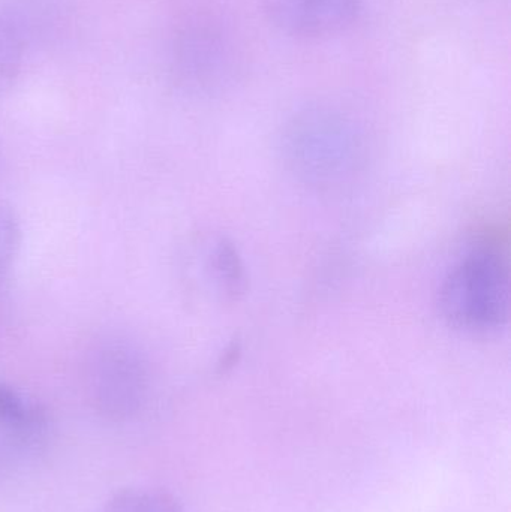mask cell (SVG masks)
Returning a JSON list of instances; mask_svg holds the SVG:
<instances>
[{"label": "cell", "instance_id": "obj_1", "mask_svg": "<svg viewBox=\"0 0 511 512\" xmlns=\"http://www.w3.org/2000/svg\"><path fill=\"white\" fill-rule=\"evenodd\" d=\"M438 309L450 327L465 333L503 328L510 315V273L504 256L488 246L462 256L441 283Z\"/></svg>", "mask_w": 511, "mask_h": 512}, {"label": "cell", "instance_id": "obj_2", "mask_svg": "<svg viewBox=\"0 0 511 512\" xmlns=\"http://www.w3.org/2000/svg\"><path fill=\"white\" fill-rule=\"evenodd\" d=\"M282 149L297 177L326 188L347 182L362 161V143L353 123L329 108L296 114L285 128Z\"/></svg>", "mask_w": 511, "mask_h": 512}, {"label": "cell", "instance_id": "obj_3", "mask_svg": "<svg viewBox=\"0 0 511 512\" xmlns=\"http://www.w3.org/2000/svg\"><path fill=\"white\" fill-rule=\"evenodd\" d=\"M84 387L101 417L111 421L135 417L150 391V366L143 349L119 334L96 340L84 361Z\"/></svg>", "mask_w": 511, "mask_h": 512}, {"label": "cell", "instance_id": "obj_4", "mask_svg": "<svg viewBox=\"0 0 511 512\" xmlns=\"http://www.w3.org/2000/svg\"><path fill=\"white\" fill-rule=\"evenodd\" d=\"M362 0H272V15L285 32L302 38H323L347 29Z\"/></svg>", "mask_w": 511, "mask_h": 512}, {"label": "cell", "instance_id": "obj_5", "mask_svg": "<svg viewBox=\"0 0 511 512\" xmlns=\"http://www.w3.org/2000/svg\"><path fill=\"white\" fill-rule=\"evenodd\" d=\"M50 430L47 411L23 391L0 382V436L9 447L35 450Z\"/></svg>", "mask_w": 511, "mask_h": 512}, {"label": "cell", "instance_id": "obj_6", "mask_svg": "<svg viewBox=\"0 0 511 512\" xmlns=\"http://www.w3.org/2000/svg\"><path fill=\"white\" fill-rule=\"evenodd\" d=\"M204 271L219 294L227 300H239L248 288V276L242 256L228 240L218 239L207 249Z\"/></svg>", "mask_w": 511, "mask_h": 512}, {"label": "cell", "instance_id": "obj_7", "mask_svg": "<svg viewBox=\"0 0 511 512\" xmlns=\"http://www.w3.org/2000/svg\"><path fill=\"white\" fill-rule=\"evenodd\" d=\"M104 512H182L170 493L155 489H126L108 501Z\"/></svg>", "mask_w": 511, "mask_h": 512}, {"label": "cell", "instance_id": "obj_8", "mask_svg": "<svg viewBox=\"0 0 511 512\" xmlns=\"http://www.w3.org/2000/svg\"><path fill=\"white\" fill-rule=\"evenodd\" d=\"M21 222L9 204L0 201V288L11 286V274L20 254Z\"/></svg>", "mask_w": 511, "mask_h": 512}, {"label": "cell", "instance_id": "obj_9", "mask_svg": "<svg viewBox=\"0 0 511 512\" xmlns=\"http://www.w3.org/2000/svg\"><path fill=\"white\" fill-rule=\"evenodd\" d=\"M24 44L17 27L0 17V93L6 92L20 77Z\"/></svg>", "mask_w": 511, "mask_h": 512}]
</instances>
